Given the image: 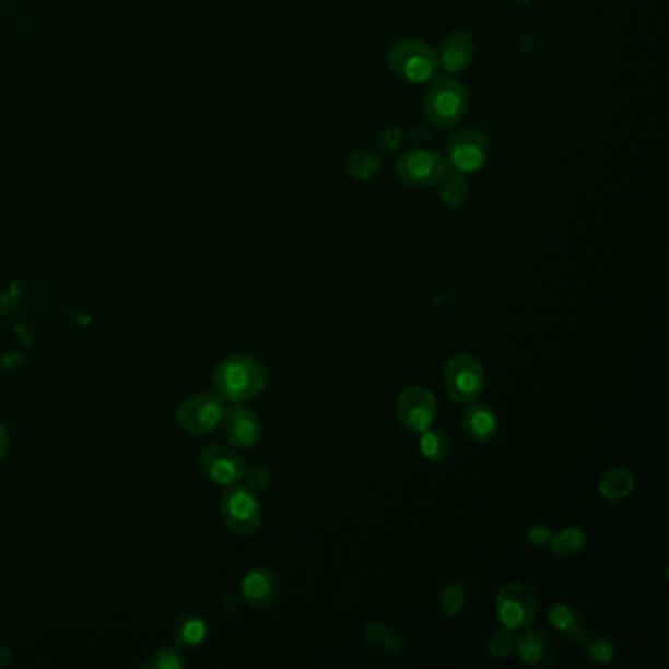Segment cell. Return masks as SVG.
<instances>
[{"label":"cell","mask_w":669,"mask_h":669,"mask_svg":"<svg viewBox=\"0 0 669 669\" xmlns=\"http://www.w3.org/2000/svg\"><path fill=\"white\" fill-rule=\"evenodd\" d=\"M222 431L230 446L239 449L254 448L261 438V422L254 411L246 407H234L224 412L222 419Z\"/></svg>","instance_id":"cell-12"},{"label":"cell","mask_w":669,"mask_h":669,"mask_svg":"<svg viewBox=\"0 0 669 669\" xmlns=\"http://www.w3.org/2000/svg\"><path fill=\"white\" fill-rule=\"evenodd\" d=\"M402 142H404V134H402L399 128H395V126L383 130L382 138H379V145L387 153L397 152L401 148Z\"/></svg>","instance_id":"cell-30"},{"label":"cell","mask_w":669,"mask_h":669,"mask_svg":"<svg viewBox=\"0 0 669 669\" xmlns=\"http://www.w3.org/2000/svg\"><path fill=\"white\" fill-rule=\"evenodd\" d=\"M397 416L409 431H426L438 416V401L429 389L411 387L397 401Z\"/></svg>","instance_id":"cell-10"},{"label":"cell","mask_w":669,"mask_h":669,"mask_svg":"<svg viewBox=\"0 0 669 669\" xmlns=\"http://www.w3.org/2000/svg\"><path fill=\"white\" fill-rule=\"evenodd\" d=\"M489 155V138L479 128H461L449 136L446 165L459 173L478 172Z\"/></svg>","instance_id":"cell-7"},{"label":"cell","mask_w":669,"mask_h":669,"mask_svg":"<svg viewBox=\"0 0 669 669\" xmlns=\"http://www.w3.org/2000/svg\"><path fill=\"white\" fill-rule=\"evenodd\" d=\"M468 89L454 77L434 79L422 103V110L429 125L438 130L456 128L468 115Z\"/></svg>","instance_id":"cell-2"},{"label":"cell","mask_w":669,"mask_h":669,"mask_svg":"<svg viewBox=\"0 0 669 669\" xmlns=\"http://www.w3.org/2000/svg\"><path fill=\"white\" fill-rule=\"evenodd\" d=\"M365 646L377 654H399L404 648L401 634L391 631L382 622L367 624L364 631Z\"/></svg>","instance_id":"cell-19"},{"label":"cell","mask_w":669,"mask_h":669,"mask_svg":"<svg viewBox=\"0 0 669 669\" xmlns=\"http://www.w3.org/2000/svg\"><path fill=\"white\" fill-rule=\"evenodd\" d=\"M548 624L554 632L555 638H560L565 644L579 646V642L584 641L585 632H587L584 614L577 607L567 605V602H560L550 609Z\"/></svg>","instance_id":"cell-15"},{"label":"cell","mask_w":669,"mask_h":669,"mask_svg":"<svg viewBox=\"0 0 669 669\" xmlns=\"http://www.w3.org/2000/svg\"><path fill=\"white\" fill-rule=\"evenodd\" d=\"M466 601H468V594H466V587H463V585L454 582V584H448L444 587V591H442L441 595V605L444 614L456 617V614L463 611Z\"/></svg>","instance_id":"cell-27"},{"label":"cell","mask_w":669,"mask_h":669,"mask_svg":"<svg viewBox=\"0 0 669 669\" xmlns=\"http://www.w3.org/2000/svg\"><path fill=\"white\" fill-rule=\"evenodd\" d=\"M585 540H587V536H585L584 530L582 528H565L562 532H558V535H552V540H550V548H552V552L555 555H560V558H570V555H575L585 545Z\"/></svg>","instance_id":"cell-24"},{"label":"cell","mask_w":669,"mask_h":669,"mask_svg":"<svg viewBox=\"0 0 669 669\" xmlns=\"http://www.w3.org/2000/svg\"><path fill=\"white\" fill-rule=\"evenodd\" d=\"M538 597L535 589L523 584L503 587L497 595V617L510 631H523L536 621Z\"/></svg>","instance_id":"cell-9"},{"label":"cell","mask_w":669,"mask_h":669,"mask_svg":"<svg viewBox=\"0 0 669 669\" xmlns=\"http://www.w3.org/2000/svg\"><path fill=\"white\" fill-rule=\"evenodd\" d=\"M242 479H246V485L249 491L258 493V491H266L271 485V473L268 468L263 466H254V468L244 469V476Z\"/></svg>","instance_id":"cell-29"},{"label":"cell","mask_w":669,"mask_h":669,"mask_svg":"<svg viewBox=\"0 0 669 669\" xmlns=\"http://www.w3.org/2000/svg\"><path fill=\"white\" fill-rule=\"evenodd\" d=\"M379 167H382V157L375 152L357 150V152L352 153L350 160H348V172H350L352 177L362 179V181L373 179V177L377 175V172H379Z\"/></svg>","instance_id":"cell-25"},{"label":"cell","mask_w":669,"mask_h":669,"mask_svg":"<svg viewBox=\"0 0 669 669\" xmlns=\"http://www.w3.org/2000/svg\"><path fill=\"white\" fill-rule=\"evenodd\" d=\"M281 594V584L273 570L266 565L251 570L242 582V595L244 601L248 602L251 609H269L273 607Z\"/></svg>","instance_id":"cell-13"},{"label":"cell","mask_w":669,"mask_h":669,"mask_svg":"<svg viewBox=\"0 0 669 669\" xmlns=\"http://www.w3.org/2000/svg\"><path fill=\"white\" fill-rule=\"evenodd\" d=\"M476 59V44L466 32H451L444 38L438 49V61L448 73H459L473 63Z\"/></svg>","instance_id":"cell-16"},{"label":"cell","mask_w":669,"mask_h":669,"mask_svg":"<svg viewBox=\"0 0 669 669\" xmlns=\"http://www.w3.org/2000/svg\"><path fill=\"white\" fill-rule=\"evenodd\" d=\"M268 379V367L249 354L228 355L212 373L214 389L221 399L228 402L256 399L266 389Z\"/></svg>","instance_id":"cell-1"},{"label":"cell","mask_w":669,"mask_h":669,"mask_svg":"<svg viewBox=\"0 0 669 669\" xmlns=\"http://www.w3.org/2000/svg\"><path fill=\"white\" fill-rule=\"evenodd\" d=\"M444 385L449 397L456 402L478 401L485 389V372L473 355L459 354L451 357L444 367Z\"/></svg>","instance_id":"cell-5"},{"label":"cell","mask_w":669,"mask_h":669,"mask_svg":"<svg viewBox=\"0 0 669 669\" xmlns=\"http://www.w3.org/2000/svg\"><path fill=\"white\" fill-rule=\"evenodd\" d=\"M518 2H532V0H518Z\"/></svg>","instance_id":"cell-33"},{"label":"cell","mask_w":669,"mask_h":669,"mask_svg":"<svg viewBox=\"0 0 669 669\" xmlns=\"http://www.w3.org/2000/svg\"><path fill=\"white\" fill-rule=\"evenodd\" d=\"M552 530L548 528V526H532L530 530H528V540L532 542L535 545H548L550 544V540H552Z\"/></svg>","instance_id":"cell-31"},{"label":"cell","mask_w":669,"mask_h":669,"mask_svg":"<svg viewBox=\"0 0 669 669\" xmlns=\"http://www.w3.org/2000/svg\"><path fill=\"white\" fill-rule=\"evenodd\" d=\"M222 523L230 532L251 536L261 525V505L254 491L244 485H230L221 498Z\"/></svg>","instance_id":"cell-4"},{"label":"cell","mask_w":669,"mask_h":669,"mask_svg":"<svg viewBox=\"0 0 669 669\" xmlns=\"http://www.w3.org/2000/svg\"><path fill=\"white\" fill-rule=\"evenodd\" d=\"M173 634H175L177 648H195V646H199L207 638L209 624L201 617L189 614V617H185V619L177 622Z\"/></svg>","instance_id":"cell-21"},{"label":"cell","mask_w":669,"mask_h":669,"mask_svg":"<svg viewBox=\"0 0 669 669\" xmlns=\"http://www.w3.org/2000/svg\"><path fill=\"white\" fill-rule=\"evenodd\" d=\"M579 646L594 664H611L617 658V642L605 632H585Z\"/></svg>","instance_id":"cell-20"},{"label":"cell","mask_w":669,"mask_h":669,"mask_svg":"<svg viewBox=\"0 0 669 669\" xmlns=\"http://www.w3.org/2000/svg\"><path fill=\"white\" fill-rule=\"evenodd\" d=\"M199 468L207 478L211 479L212 483L230 488L242 481L246 466L238 451L212 444V446L202 448L199 454Z\"/></svg>","instance_id":"cell-11"},{"label":"cell","mask_w":669,"mask_h":669,"mask_svg":"<svg viewBox=\"0 0 669 669\" xmlns=\"http://www.w3.org/2000/svg\"><path fill=\"white\" fill-rule=\"evenodd\" d=\"M632 491H634V476L626 468L609 469L599 481V495L611 503L631 497Z\"/></svg>","instance_id":"cell-18"},{"label":"cell","mask_w":669,"mask_h":669,"mask_svg":"<svg viewBox=\"0 0 669 669\" xmlns=\"http://www.w3.org/2000/svg\"><path fill=\"white\" fill-rule=\"evenodd\" d=\"M419 448L421 454L431 461H442L449 454L448 434L446 432L436 431V429H426L421 432V441H419Z\"/></svg>","instance_id":"cell-23"},{"label":"cell","mask_w":669,"mask_h":669,"mask_svg":"<svg viewBox=\"0 0 669 669\" xmlns=\"http://www.w3.org/2000/svg\"><path fill=\"white\" fill-rule=\"evenodd\" d=\"M517 634L510 631L507 626H501L497 631L491 634L489 638V654L497 660H507L515 652H517Z\"/></svg>","instance_id":"cell-26"},{"label":"cell","mask_w":669,"mask_h":669,"mask_svg":"<svg viewBox=\"0 0 669 669\" xmlns=\"http://www.w3.org/2000/svg\"><path fill=\"white\" fill-rule=\"evenodd\" d=\"M441 183L442 201L446 202L448 207H461L463 202L468 201L469 181L466 173L449 169V172L444 173Z\"/></svg>","instance_id":"cell-22"},{"label":"cell","mask_w":669,"mask_h":669,"mask_svg":"<svg viewBox=\"0 0 669 669\" xmlns=\"http://www.w3.org/2000/svg\"><path fill=\"white\" fill-rule=\"evenodd\" d=\"M187 666L181 648H162L152 654L150 660L144 661V668L152 669H181Z\"/></svg>","instance_id":"cell-28"},{"label":"cell","mask_w":669,"mask_h":669,"mask_svg":"<svg viewBox=\"0 0 669 669\" xmlns=\"http://www.w3.org/2000/svg\"><path fill=\"white\" fill-rule=\"evenodd\" d=\"M517 652L520 661L530 668H550L554 666L555 648L550 636L542 631L526 632L518 638Z\"/></svg>","instance_id":"cell-17"},{"label":"cell","mask_w":669,"mask_h":669,"mask_svg":"<svg viewBox=\"0 0 669 669\" xmlns=\"http://www.w3.org/2000/svg\"><path fill=\"white\" fill-rule=\"evenodd\" d=\"M389 66L397 75L411 83L431 81L441 68L438 51L426 42L414 38H402L389 49Z\"/></svg>","instance_id":"cell-3"},{"label":"cell","mask_w":669,"mask_h":669,"mask_svg":"<svg viewBox=\"0 0 669 669\" xmlns=\"http://www.w3.org/2000/svg\"><path fill=\"white\" fill-rule=\"evenodd\" d=\"M7 451H9V432L4 429V424L0 422V461L4 459Z\"/></svg>","instance_id":"cell-32"},{"label":"cell","mask_w":669,"mask_h":669,"mask_svg":"<svg viewBox=\"0 0 669 669\" xmlns=\"http://www.w3.org/2000/svg\"><path fill=\"white\" fill-rule=\"evenodd\" d=\"M399 181L409 187H431L441 183L444 173L448 172L446 160L441 153L431 150H407L395 163Z\"/></svg>","instance_id":"cell-8"},{"label":"cell","mask_w":669,"mask_h":669,"mask_svg":"<svg viewBox=\"0 0 669 669\" xmlns=\"http://www.w3.org/2000/svg\"><path fill=\"white\" fill-rule=\"evenodd\" d=\"M226 412L224 399L212 392H195L177 409V422L181 429L195 436H204L214 431Z\"/></svg>","instance_id":"cell-6"},{"label":"cell","mask_w":669,"mask_h":669,"mask_svg":"<svg viewBox=\"0 0 669 669\" xmlns=\"http://www.w3.org/2000/svg\"><path fill=\"white\" fill-rule=\"evenodd\" d=\"M461 431L469 441L485 444L497 436L498 416L485 402H469L461 412Z\"/></svg>","instance_id":"cell-14"}]
</instances>
